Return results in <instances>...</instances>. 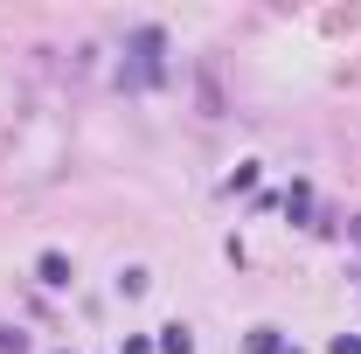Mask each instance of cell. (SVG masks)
Instances as JSON below:
<instances>
[{"instance_id":"3957f363","label":"cell","mask_w":361,"mask_h":354,"mask_svg":"<svg viewBox=\"0 0 361 354\" xmlns=\"http://www.w3.org/2000/svg\"><path fill=\"white\" fill-rule=\"evenodd\" d=\"M250 354H278V326H257L250 334Z\"/></svg>"},{"instance_id":"6da1fadb","label":"cell","mask_w":361,"mask_h":354,"mask_svg":"<svg viewBox=\"0 0 361 354\" xmlns=\"http://www.w3.org/2000/svg\"><path fill=\"white\" fill-rule=\"evenodd\" d=\"M42 285H70V257H63V250H42Z\"/></svg>"},{"instance_id":"7a4b0ae2","label":"cell","mask_w":361,"mask_h":354,"mask_svg":"<svg viewBox=\"0 0 361 354\" xmlns=\"http://www.w3.org/2000/svg\"><path fill=\"white\" fill-rule=\"evenodd\" d=\"M160 354H195V334L188 326H160Z\"/></svg>"},{"instance_id":"277c9868","label":"cell","mask_w":361,"mask_h":354,"mask_svg":"<svg viewBox=\"0 0 361 354\" xmlns=\"http://www.w3.org/2000/svg\"><path fill=\"white\" fill-rule=\"evenodd\" d=\"M334 354H361V341H355V334H341V341H334Z\"/></svg>"}]
</instances>
